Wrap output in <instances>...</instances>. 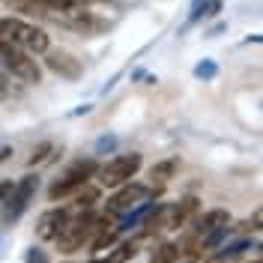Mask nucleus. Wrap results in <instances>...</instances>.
<instances>
[{
    "instance_id": "nucleus-1",
    "label": "nucleus",
    "mask_w": 263,
    "mask_h": 263,
    "mask_svg": "<svg viewBox=\"0 0 263 263\" xmlns=\"http://www.w3.org/2000/svg\"><path fill=\"white\" fill-rule=\"evenodd\" d=\"M108 224H111V215H93L87 210V213H81L78 218H69V224L60 230V236H57L54 242H57V248H60L63 254H75V251L84 248V242H90L99 230L108 228Z\"/></svg>"
},
{
    "instance_id": "nucleus-2",
    "label": "nucleus",
    "mask_w": 263,
    "mask_h": 263,
    "mask_svg": "<svg viewBox=\"0 0 263 263\" xmlns=\"http://www.w3.org/2000/svg\"><path fill=\"white\" fill-rule=\"evenodd\" d=\"M0 39L12 42L27 54H45L48 51V33L21 18H0Z\"/></svg>"
},
{
    "instance_id": "nucleus-3",
    "label": "nucleus",
    "mask_w": 263,
    "mask_h": 263,
    "mask_svg": "<svg viewBox=\"0 0 263 263\" xmlns=\"http://www.w3.org/2000/svg\"><path fill=\"white\" fill-rule=\"evenodd\" d=\"M0 69H3L6 75L18 78V81H24V84H39L42 81V69H39V63H36L24 48H18V45L6 42V39H0Z\"/></svg>"
},
{
    "instance_id": "nucleus-4",
    "label": "nucleus",
    "mask_w": 263,
    "mask_h": 263,
    "mask_svg": "<svg viewBox=\"0 0 263 263\" xmlns=\"http://www.w3.org/2000/svg\"><path fill=\"white\" fill-rule=\"evenodd\" d=\"M96 167H99V164L93 162V159H78V162H72L63 174H60V180L51 182L48 197H51V200H60V197L78 192V189H81V185H87V180L96 174Z\"/></svg>"
},
{
    "instance_id": "nucleus-5",
    "label": "nucleus",
    "mask_w": 263,
    "mask_h": 263,
    "mask_svg": "<svg viewBox=\"0 0 263 263\" xmlns=\"http://www.w3.org/2000/svg\"><path fill=\"white\" fill-rule=\"evenodd\" d=\"M141 164H144V159H141L138 153H129V156H114L108 164L96 167V177H99V182H102L105 189H117V185H123V182L135 180V174L141 171Z\"/></svg>"
},
{
    "instance_id": "nucleus-6",
    "label": "nucleus",
    "mask_w": 263,
    "mask_h": 263,
    "mask_svg": "<svg viewBox=\"0 0 263 263\" xmlns=\"http://www.w3.org/2000/svg\"><path fill=\"white\" fill-rule=\"evenodd\" d=\"M36 189H39V177H24L18 185H12L9 197L3 200L0 221H3V224H12V221H18V218L24 215V210L30 206V200H33V195H36Z\"/></svg>"
},
{
    "instance_id": "nucleus-7",
    "label": "nucleus",
    "mask_w": 263,
    "mask_h": 263,
    "mask_svg": "<svg viewBox=\"0 0 263 263\" xmlns=\"http://www.w3.org/2000/svg\"><path fill=\"white\" fill-rule=\"evenodd\" d=\"M144 197H149V189L147 185H141V182H123V185H117V192L108 197V213L117 215V213H129L132 206H138Z\"/></svg>"
},
{
    "instance_id": "nucleus-8",
    "label": "nucleus",
    "mask_w": 263,
    "mask_h": 263,
    "mask_svg": "<svg viewBox=\"0 0 263 263\" xmlns=\"http://www.w3.org/2000/svg\"><path fill=\"white\" fill-rule=\"evenodd\" d=\"M45 66H48L54 75H60V78H69V81H78L84 72L81 60L75 57V54H69V51L57 48V51H45Z\"/></svg>"
},
{
    "instance_id": "nucleus-9",
    "label": "nucleus",
    "mask_w": 263,
    "mask_h": 263,
    "mask_svg": "<svg viewBox=\"0 0 263 263\" xmlns=\"http://www.w3.org/2000/svg\"><path fill=\"white\" fill-rule=\"evenodd\" d=\"M69 210H48V213L39 215V224H36V233H39V239H45V242H54L57 236H60V230L69 224Z\"/></svg>"
},
{
    "instance_id": "nucleus-10",
    "label": "nucleus",
    "mask_w": 263,
    "mask_h": 263,
    "mask_svg": "<svg viewBox=\"0 0 263 263\" xmlns=\"http://www.w3.org/2000/svg\"><path fill=\"white\" fill-rule=\"evenodd\" d=\"M228 224H230L228 210H206L203 215H197V218H195L192 233L200 239V236H206V233H213V230H218V228H228Z\"/></svg>"
},
{
    "instance_id": "nucleus-11",
    "label": "nucleus",
    "mask_w": 263,
    "mask_h": 263,
    "mask_svg": "<svg viewBox=\"0 0 263 263\" xmlns=\"http://www.w3.org/2000/svg\"><path fill=\"white\" fill-rule=\"evenodd\" d=\"M177 171H180V159H164V162L153 164V171H149V180L164 185L167 180H174L177 177Z\"/></svg>"
},
{
    "instance_id": "nucleus-12",
    "label": "nucleus",
    "mask_w": 263,
    "mask_h": 263,
    "mask_svg": "<svg viewBox=\"0 0 263 263\" xmlns=\"http://www.w3.org/2000/svg\"><path fill=\"white\" fill-rule=\"evenodd\" d=\"M180 257H182V251L177 242H162V246L149 254V263H177Z\"/></svg>"
},
{
    "instance_id": "nucleus-13",
    "label": "nucleus",
    "mask_w": 263,
    "mask_h": 263,
    "mask_svg": "<svg viewBox=\"0 0 263 263\" xmlns=\"http://www.w3.org/2000/svg\"><path fill=\"white\" fill-rule=\"evenodd\" d=\"M96 200H99V189L96 185H81L78 195H75V210H78V213H87V210H93Z\"/></svg>"
},
{
    "instance_id": "nucleus-14",
    "label": "nucleus",
    "mask_w": 263,
    "mask_h": 263,
    "mask_svg": "<svg viewBox=\"0 0 263 263\" xmlns=\"http://www.w3.org/2000/svg\"><path fill=\"white\" fill-rule=\"evenodd\" d=\"M135 254H138V242L129 239V242H120V246L114 248V254H108L102 263H126V260H132Z\"/></svg>"
},
{
    "instance_id": "nucleus-15",
    "label": "nucleus",
    "mask_w": 263,
    "mask_h": 263,
    "mask_svg": "<svg viewBox=\"0 0 263 263\" xmlns=\"http://www.w3.org/2000/svg\"><path fill=\"white\" fill-rule=\"evenodd\" d=\"M48 153H54V144H48V141H42L39 147H33V153L27 156V164H39L48 159Z\"/></svg>"
},
{
    "instance_id": "nucleus-16",
    "label": "nucleus",
    "mask_w": 263,
    "mask_h": 263,
    "mask_svg": "<svg viewBox=\"0 0 263 263\" xmlns=\"http://www.w3.org/2000/svg\"><path fill=\"white\" fill-rule=\"evenodd\" d=\"M9 96H12V84H9V75L0 69V102H3V99H9Z\"/></svg>"
},
{
    "instance_id": "nucleus-17",
    "label": "nucleus",
    "mask_w": 263,
    "mask_h": 263,
    "mask_svg": "<svg viewBox=\"0 0 263 263\" xmlns=\"http://www.w3.org/2000/svg\"><path fill=\"white\" fill-rule=\"evenodd\" d=\"M24 263H48V254H45L42 248H30L27 257H24Z\"/></svg>"
},
{
    "instance_id": "nucleus-18",
    "label": "nucleus",
    "mask_w": 263,
    "mask_h": 263,
    "mask_svg": "<svg viewBox=\"0 0 263 263\" xmlns=\"http://www.w3.org/2000/svg\"><path fill=\"white\" fill-rule=\"evenodd\" d=\"M195 75H197V78H215V63H210V60H206V63H200L195 69Z\"/></svg>"
},
{
    "instance_id": "nucleus-19",
    "label": "nucleus",
    "mask_w": 263,
    "mask_h": 263,
    "mask_svg": "<svg viewBox=\"0 0 263 263\" xmlns=\"http://www.w3.org/2000/svg\"><path fill=\"white\" fill-rule=\"evenodd\" d=\"M203 263H236V254H224V251H215L213 257H206Z\"/></svg>"
},
{
    "instance_id": "nucleus-20",
    "label": "nucleus",
    "mask_w": 263,
    "mask_h": 263,
    "mask_svg": "<svg viewBox=\"0 0 263 263\" xmlns=\"http://www.w3.org/2000/svg\"><path fill=\"white\" fill-rule=\"evenodd\" d=\"M9 192H12V182H9V180H6V182H0V203H3L6 197H9Z\"/></svg>"
},
{
    "instance_id": "nucleus-21",
    "label": "nucleus",
    "mask_w": 263,
    "mask_h": 263,
    "mask_svg": "<svg viewBox=\"0 0 263 263\" xmlns=\"http://www.w3.org/2000/svg\"><path fill=\"white\" fill-rule=\"evenodd\" d=\"M12 156V147H0V162H6Z\"/></svg>"
},
{
    "instance_id": "nucleus-22",
    "label": "nucleus",
    "mask_w": 263,
    "mask_h": 263,
    "mask_svg": "<svg viewBox=\"0 0 263 263\" xmlns=\"http://www.w3.org/2000/svg\"><path fill=\"white\" fill-rule=\"evenodd\" d=\"M177 263H197L195 257H182V260H177Z\"/></svg>"
},
{
    "instance_id": "nucleus-23",
    "label": "nucleus",
    "mask_w": 263,
    "mask_h": 263,
    "mask_svg": "<svg viewBox=\"0 0 263 263\" xmlns=\"http://www.w3.org/2000/svg\"><path fill=\"white\" fill-rule=\"evenodd\" d=\"M87 3H105V0H87Z\"/></svg>"
},
{
    "instance_id": "nucleus-24",
    "label": "nucleus",
    "mask_w": 263,
    "mask_h": 263,
    "mask_svg": "<svg viewBox=\"0 0 263 263\" xmlns=\"http://www.w3.org/2000/svg\"><path fill=\"white\" fill-rule=\"evenodd\" d=\"M75 3H81V6H84V3H87V0H75Z\"/></svg>"
}]
</instances>
